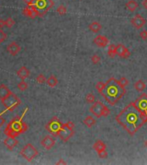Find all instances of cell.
<instances>
[{
  "label": "cell",
  "instance_id": "cell-5",
  "mask_svg": "<svg viewBox=\"0 0 147 165\" xmlns=\"http://www.w3.org/2000/svg\"><path fill=\"white\" fill-rule=\"evenodd\" d=\"M89 112L97 118L101 117H107L110 114V110L107 106H105L102 102H95L93 105L89 108Z\"/></svg>",
  "mask_w": 147,
  "mask_h": 165
},
{
  "label": "cell",
  "instance_id": "cell-35",
  "mask_svg": "<svg viewBox=\"0 0 147 165\" xmlns=\"http://www.w3.org/2000/svg\"><path fill=\"white\" fill-rule=\"evenodd\" d=\"M91 61L93 62V64H95V65H97L98 63H100V61H101V58L97 55V54H95V55H93L92 57H91Z\"/></svg>",
  "mask_w": 147,
  "mask_h": 165
},
{
  "label": "cell",
  "instance_id": "cell-6",
  "mask_svg": "<svg viewBox=\"0 0 147 165\" xmlns=\"http://www.w3.org/2000/svg\"><path fill=\"white\" fill-rule=\"evenodd\" d=\"M74 123L71 121H68L62 125V127L59 132L58 137L63 141L67 142L71 137L74 135Z\"/></svg>",
  "mask_w": 147,
  "mask_h": 165
},
{
  "label": "cell",
  "instance_id": "cell-23",
  "mask_svg": "<svg viewBox=\"0 0 147 165\" xmlns=\"http://www.w3.org/2000/svg\"><path fill=\"white\" fill-rule=\"evenodd\" d=\"M89 29L90 31H92L93 33H97L102 29V25L98 22H93L92 23L89 24Z\"/></svg>",
  "mask_w": 147,
  "mask_h": 165
},
{
  "label": "cell",
  "instance_id": "cell-18",
  "mask_svg": "<svg viewBox=\"0 0 147 165\" xmlns=\"http://www.w3.org/2000/svg\"><path fill=\"white\" fill-rule=\"evenodd\" d=\"M94 43L99 48H105L108 44V40L103 35H97L94 39Z\"/></svg>",
  "mask_w": 147,
  "mask_h": 165
},
{
  "label": "cell",
  "instance_id": "cell-14",
  "mask_svg": "<svg viewBox=\"0 0 147 165\" xmlns=\"http://www.w3.org/2000/svg\"><path fill=\"white\" fill-rule=\"evenodd\" d=\"M4 145L9 151H13V149L18 145V140L14 137L7 136V138L4 140Z\"/></svg>",
  "mask_w": 147,
  "mask_h": 165
},
{
  "label": "cell",
  "instance_id": "cell-28",
  "mask_svg": "<svg viewBox=\"0 0 147 165\" xmlns=\"http://www.w3.org/2000/svg\"><path fill=\"white\" fill-rule=\"evenodd\" d=\"M15 23H16V22H15V20L13 19L12 17H8L7 19L5 20V26L8 27V28H10V29L15 25Z\"/></svg>",
  "mask_w": 147,
  "mask_h": 165
},
{
  "label": "cell",
  "instance_id": "cell-2",
  "mask_svg": "<svg viewBox=\"0 0 147 165\" xmlns=\"http://www.w3.org/2000/svg\"><path fill=\"white\" fill-rule=\"evenodd\" d=\"M126 88L122 87L117 79L111 78L105 84L102 96L111 106H114L125 96Z\"/></svg>",
  "mask_w": 147,
  "mask_h": 165
},
{
  "label": "cell",
  "instance_id": "cell-10",
  "mask_svg": "<svg viewBox=\"0 0 147 165\" xmlns=\"http://www.w3.org/2000/svg\"><path fill=\"white\" fill-rule=\"evenodd\" d=\"M137 106L145 115H147V94H142L134 102Z\"/></svg>",
  "mask_w": 147,
  "mask_h": 165
},
{
  "label": "cell",
  "instance_id": "cell-31",
  "mask_svg": "<svg viewBox=\"0 0 147 165\" xmlns=\"http://www.w3.org/2000/svg\"><path fill=\"white\" fill-rule=\"evenodd\" d=\"M57 12L59 13L60 16H64L67 12L66 7L64 6V5H59V7L57 8Z\"/></svg>",
  "mask_w": 147,
  "mask_h": 165
},
{
  "label": "cell",
  "instance_id": "cell-3",
  "mask_svg": "<svg viewBox=\"0 0 147 165\" xmlns=\"http://www.w3.org/2000/svg\"><path fill=\"white\" fill-rule=\"evenodd\" d=\"M29 126L22 120V117H16L10 120L4 129V134L9 137H17L22 133H24L28 130Z\"/></svg>",
  "mask_w": 147,
  "mask_h": 165
},
{
  "label": "cell",
  "instance_id": "cell-11",
  "mask_svg": "<svg viewBox=\"0 0 147 165\" xmlns=\"http://www.w3.org/2000/svg\"><path fill=\"white\" fill-rule=\"evenodd\" d=\"M22 13L25 17H28L30 18H35L40 17L39 10L34 6H27L22 10Z\"/></svg>",
  "mask_w": 147,
  "mask_h": 165
},
{
  "label": "cell",
  "instance_id": "cell-34",
  "mask_svg": "<svg viewBox=\"0 0 147 165\" xmlns=\"http://www.w3.org/2000/svg\"><path fill=\"white\" fill-rule=\"evenodd\" d=\"M119 83L120 84V85H121L122 87L124 88H126V86H128V80L127 79V78H125V77H122V78H120Z\"/></svg>",
  "mask_w": 147,
  "mask_h": 165
},
{
  "label": "cell",
  "instance_id": "cell-15",
  "mask_svg": "<svg viewBox=\"0 0 147 165\" xmlns=\"http://www.w3.org/2000/svg\"><path fill=\"white\" fill-rule=\"evenodd\" d=\"M7 52L10 53L11 56H17L21 51V47L16 42V41H12L10 43L7 48H6Z\"/></svg>",
  "mask_w": 147,
  "mask_h": 165
},
{
  "label": "cell",
  "instance_id": "cell-12",
  "mask_svg": "<svg viewBox=\"0 0 147 165\" xmlns=\"http://www.w3.org/2000/svg\"><path fill=\"white\" fill-rule=\"evenodd\" d=\"M131 23L133 24V26L137 29H141L144 27V25L146 24V19L139 14H137L133 18L131 19Z\"/></svg>",
  "mask_w": 147,
  "mask_h": 165
},
{
  "label": "cell",
  "instance_id": "cell-33",
  "mask_svg": "<svg viewBox=\"0 0 147 165\" xmlns=\"http://www.w3.org/2000/svg\"><path fill=\"white\" fill-rule=\"evenodd\" d=\"M6 39H7V34L3 29H0V44H2Z\"/></svg>",
  "mask_w": 147,
  "mask_h": 165
},
{
  "label": "cell",
  "instance_id": "cell-38",
  "mask_svg": "<svg viewBox=\"0 0 147 165\" xmlns=\"http://www.w3.org/2000/svg\"><path fill=\"white\" fill-rule=\"evenodd\" d=\"M23 2H24L28 6H33V0H23Z\"/></svg>",
  "mask_w": 147,
  "mask_h": 165
},
{
  "label": "cell",
  "instance_id": "cell-43",
  "mask_svg": "<svg viewBox=\"0 0 147 165\" xmlns=\"http://www.w3.org/2000/svg\"><path fill=\"white\" fill-rule=\"evenodd\" d=\"M145 146H146L147 147V140H146V143H145Z\"/></svg>",
  "mask_w": 147,
  "mask_h": 165
},
{
  "label": "cell",
  "instance_id": "cell-21",
  "mask_svg": "<svg viewBox=\"0 0 147 165\" xmlns=\"http://www.w3.org/2000/svg\"><path fill=\"white\" fill-rule=\"evenodd\" d=\"M138 4L137 2L134 1V0H130L126 4V8L131 12L135 11L138 9Z\"/></svg>",
  "mask_w": 147,
  "mask_h": 165
},
{
  "label": "cell",
  "instance_id": "cell-40",
  "mask_svg": "<svg viewBox=\"0 0 147 165\" xmlns=\"http://www.w3.org/2000/svg\"><path fill=\"white\" fill-rule=\"evenodd\" d=\"M5 123V120L2 117V115H0V127L3 126L4 124Z\"/></svg>",
  "mask_w": 147,
  "mask_h": 165
},
{
  "label": "cell",
  "instance_id": "cell-37",
  "mask_svg": "<svg viewBox=\"0 0 147 165\" xmlns=\"http://www.w3.org/2000/svg\"><path fill=\"white\" fill-rule=\"evenodd\" d=\"M139 35H140V37H141L142 39L145 40H147V31L146 30H143V31H141V32H140V34H139Z\"/></svg>",
  "mask_w": 147,
  "mask_h": 165
},
{
  "label": "cell",
  "instance_id": "cell-26",
  "mask_svg": "<svg viewBox=\"0 0 147 165\" xmlns=\"http://www.w3.org/2000/svg\"><path fill=\"white\" fill-rule=\"evenodd\" d=\"M108 55L110 58H114L116 55V46L111 44L108 48Z\"/></svg>",
  "mask_w": 147,
  "mask_h": 165
},
{
  "label": "cell",
  "instance_id": "cell-32",
  "mask_svg": "<svg viewBox=\"0 0 147 165\" xmlns=\"http://www.w3.org/2000/svg\"><path fill=\"white\" fill-rule=\"evenodd\" d=\"M104 86H105V84L102 83V82H98L97 84L96 89H97V92L99 94H102V90L104 89Z\"/></svg>",
  "mask_w": 147,
  "mask_h": 165
},
{
  "label": "cell",
  "instance_id": "cell-29",
  "mask_svg": "<svg viewBox=\"0 0 147 165\" xmlns=\"http://www.w3.org/2000/svg\"><path fill=\"white\" fill-rule=\"evenodd\" d=\"M85 100H86V102H88V103H94L95 102H96V97L93 95V94H91V93H89L88 94L86 97H85Z\"/></svg>",
  "mask_w": 147,
  "mask_h": 165
},
{
  "label": "cell",
  "instance_id": "cell-27",
  "mask_svg": "<svg viewBox=\"0 0 147 165\" xmlns=\"http://www.w3.org/2000/svg\"><path fill=\"white\" fill-rule=\"evenodd\" d=\"M28 87H29V85H28V84L24 80H22L20 83H18V84H17V88H18V89H20L21 91H25L28 89Z\"/></svg>",
  "mask_w": 147,
  "mask_h": 165
},
{
  "label": "cell",
  "instance_id": "cell-30",
  "mask_svg": "<svg viewBox=\"0 0 147 165\" xmlns=\"http://www.w3.org/2000/svg\"><path fill=\"white\" fill-rule=\"evenodd\" d=\"M36 81L40 84H45L47 82V78L45 77V75L40 74V75H38V77L36 78Z\"/></svg>",
  "mask_w": 147,
  "mask_h": 165
},
{
  "label": "cell",
  "instance_id": "cell-39",
  "mask_svg": "<svg viewBox=\"0 0 147 165\" xmlns=\"http://www.w3.org/2000/svg\"><path fill=\"white\" fill-rule=\"evenodd\" d=\"M4 27H5V20L0 19V29H3Z\"/></svg>",
  "mask_w": 147,
  "mask_h": 165
},
{
  "label": "cell",
  "instance_id": "cell-44",
  "mask_svg": "<svg viewBox=\"0 0 147 165\" xmlns=\"http://www.w3.org/2000/svg\"></svg>",
  "mask_w": 147,
  "mask_h": 165
},
{
  "label": "cell",
  "instance_id": "cell-20",
  "mask_svg": "<svg viewBox=\"0 0 147 165\" xmlns=\"http://www.w3.org/2000/svg\"><path fill=\"white\" fill-rule=\"evenodd\" d=\"M106 148H107V146L102 140H97L95 142V144L93 145V149L95 151H97V152L101 151H103V150H106Z\"/></svg>",
  "mask_w": 147,
  "mask_h": 165
},
{
  "label": "cell",
  "instance_id": "cell-36",
  "mask_svg": "<svg viewBox=\"0 0 147 165\" xmlns=\"http://www.w3.org/2000/svg\"><path fill=\"white\" fill-rule=\"evenodd\" d=\"M97 153H98V156H99V157H101V158H106V157L108 156V152H107L106 150L101 151L97 152Z\"/></svg>",
  "mask_w": 147,
  "mask_h": 165
},
{
  "label": "cell",
  "instance_id": "cell-16",
  "mask_svg": "<svg viewBox=\"0 0 147 165\" xmlns=\"http://www.w3.org/2000/svg\"><path fill=\"white\" fill-rule=\"evenodd\" d=\"M116 55L121 57V58H128L130 57L131 53L124 45L122 44H119L116 46Z\"/></svg>",
  "mask_w": 147,
  "mask_h": 165
},
{
  "label": "cell",
  "instance_id": "cell-41",
  "mask_svg": "<svg viewBox=\"0 0 147 165\" xmlns=\"http://www.w3.org/2000/svg\"><path fill=\"white\" fill-rule=\"evenodd\" d=\"M56 164H58V165H59V164H66V162H65L63 159H59V161L56 163Z\"/></svg>",
  "mask_w": 147,
  "mask_h": 165
},
{
  "label": "cell",
  "instance_id": "cell-25",
  "mask_svg": "<svg viewBox=\"0 0 147 165\" xmlns=\"http://www.w3.org/2000/svg\"><path fill=\"white\" fill-rule=\"evenodd\" d=\"M134 88L138 92H142L146 89V84L142 80H138L134 84Z\"/></svg>",
  "mask_w": 147,
  "mask_h": 165
},
{
  "label": "cell",
  "instance_id": "cell-22",
  "mask_svg": "<svg viewBox=\"0 0 147 165\" xmlns=\"http://www.w3.org/2000/svg\"><path fill=\"white\" fill-rule=\"evenodd\" d=\"M46 83H47V84L48 85L49 87L54 88L57 86L59 81H58V78H56L55 76L52 75V76H50V77L47 79V82H46Z\"/></svg>",
  "mask_w": 147,
  "mask_h": 165
},
{
  "label": "cell",
  "instance_id": "cell-17",
  "mask_svg": "<svg viewBox=\"0 0 147 165\" xmlns=\"http://www.w3.org/2000/svg\"><path fill=\"white\" fill-rule=\"evenodd\" d=\"M17 77L22 79V80H25L28 78H30V71L27 68L26 66H22L20 67L19 70L17 71Z\"/></svg>",
  "mask_w": 147,
  "mask_h": 165
},
{
  "label": "cell",
  "instance_id": "cell-4",
  "mask_svg": "<svg viewBox=\"0 0 147 165\" xmlns=\"http://www.w3.org/2000/svg\"><path fill=\"white\" fill-rule=\"evenodd\" d=\"M1 102H2V104L4 105V107L9 111H13L21 104V100L13 92H10L7 97L2 99Z\"/></svg>",
  "mask_w": 147,
  "mask_h": 165
},
{
  "label": "cell",
  "instance_id": "cell-13",
  "mask_svg": "<svg viewBox=\"0 0 147 165\" xmlns=\"http://www.w3.org/2000/svg\"><path fill=\"white\" fill-rule=\"evenodd\" d=\"M40 145L46 150H51L55 145V140H54L53 138H52L51 136H45L41 139Z\"/></svg>",
  "mask_w": 147,
  "mask_h": 165
},
{
  "label": "cell",
  "instance_id": "cell-9",
  "mask_svg": "<svg viewBox=\"0 0 147 165\" xmlns=\"http://www.w3.org/2000/svg\"><path fill=\"white\" fill-rule=\"evenodd\" d=\"M62 125H63V124L60 122L59 118L54 116L53 117L52 120L46 125V129L48 131L49 133H51L53 136L56 137L58 136L59 132L60 131L61 127H62Z\"/></svg>",
  "mask_w": 147,
  "mask_h": 165
},
{
  "label": "cell",
  "instance_id": "cell-42",
  "mask_svg": "<svg viewBox=\"0 0 147 165\" xmlns=\"http://www.w3.org/2000/svg\"><path fill=\"white\" fill-rule=\"evenodd\" d=\"M142 5H143V7L147 10V0H144L143 2H142Z\"/></svg>",
  "mask_w": 147,
  "mask_h": 165
},
{
  "label": "cell",
  "instance_id": "cell-1",
  "mask_svg": "<svg viewBox=\"0 0 147 165\" xmlns=\"http://www.w3.org/2000/svg\"><path fill=\"white\" fill-rule=\"evenodd\" d=\"M115 120L133 136L146 123L147 115L136 106L135 102H131L118 114Z\"/></svg>",
  "mask_w": 147,
  "mask_h": 165
},
{
  "label": "cell",
  "instance_id": "cell-8",
  "mask_svg": "<svg viewBox=\"0 0 147 165\" xmlns=\"http://www.w3.org/2000/svg\"><path fill=\"white\" fill-rule=\"evenodd\" d=\"M20 154L28 162H31L34 158H35L38 156L39 152H38V150L35 146L32 144L29 143V144L25 145L24 147L21 150Z\"/></svg>",
  "mask_w": 147,
  "mask_h": 165
},
{
  "label": "cell",
  "instance_id": "cell-24",
  "mask_svg": "<svg viewBox=\"0 0 147 165\" xmlns=\"http://www.w3.org/2000/svg\"><path fill=\"white\" fill-rule=\"evenodd\" d=\"M96 123H97V120L92 116H87L84 120V124L89 128L92 127L94 125H96Z\"/></svg>",
  "mask_w": 147,
  "mask_h": 165
},
{
  "label": "cell",
  "instance_id": "cell-7",
  "mask_svg": "<svg viewBox=\"0 0 147 165\" xmlns=\"http://www.w3.org/2000/svg\"><path fill=\"white\" fill-rule=\"evenodd\" d=\"M53 5V0H33V6L39 10L40 17H43Z\"/></svg>",
  "mask_w": 147,
  "mask_h": 165
},
{
  "label": "cell",
  "instance_id": "cell-19",
  "mask_svg": "<svg viewBox=\"0 0 147 165\" xmlns=\"http://www.w3.org/2000/svg\"><path fill=\"white\" fill-rule=\"evenodd\" d=\"M10 92H11V90L5 84H0V100L7 97Z\"/></svg>",
  "mask_w": 147,
  "mask_h": 165
}]
</instances>
